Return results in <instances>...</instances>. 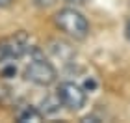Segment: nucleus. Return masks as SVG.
Instances as JSON below:
<instances>
[{
    "label": "nucleus",
    "mask_w": 130,
    "mask_h": 123,
    "mask_svg": "<svg viewBox=\"0 0 130 123\" xmlns=\"http://www.w3.org/2000/svg\"><path fill=\"white\" fill-rule=\"evenodd\" d=\"M30 54L34 58L30 60V63L24 69V78L28 82H32V84H35V86H43V88L54 84L56 78H58L56 67L45 56H41L39 49H32Z\"/></svg>",
    "instance_id": "obj_1"
},
{
    "label": "nucleus",
    "mask_w": 130,
    "mask_h": 123,
    "mask_svg": "<svg viewBox=\"0 0 130 123\" xmlns=\"http://www.w3.org/2000/svg\"><path fill=\"white\" fill-rule=\"evenodd\" d=\"M67 4H71V6H82V4H86L87 0H65Z\"/></svg>",
    "instance_id": "obj_12"
},
{
    "label": "nucleus",
    "mask_w": 130,
    "mask_h": 123,
    "mask_svg": "<svg viewBox=\"0 0 130 123\" xmlns=\"http://www.w3.org/2000/svg\"><path fill=\"white\" fill-rule=\"evenodd\" d=\"M82 121H84V123H95V121H100V118H99V116H95V114H89V116H86V118H82Z\"/></svg>",
    "instance_id": "obj_10"
},
{
    "label": "nucleus",
    "mask_w": 130,
    "mask_h": 123,
    "mask_svg": "<svg viewBox=\"0 0 130 123\" xmlns=\"http://www.w3.org/2000/svg\"><path fill=\"white\" fill-rule=\"evenodd\" d=\"M56 93H58V97H60L61 104L67 110H71V112H78L87 103V90L82 88L80 84H76V82H71V80L61 82V84L58 86Z\"/></svg>",
    "instance_id": "obj_4"
},
{
    "label": "nucleus",
    "mask_w": 130,
    "mask_h": 123,
    "mask_svg": "<svg viewBox=\"0 0 130 123\" xmlns=\"http://www.w3.org/2000/svg\"><path fill=\"white\" fill-rule=\"evenodd\" d=\"M34 2H35L37 8H48V6H52L56 2V0H34Z\"/></svg>",
    "instance_id": "obj_9"
},
{
    "label": "nucleus",
    "mask_w": 130,
    "mask_h": 123,
    "mask_svg": "<svg viewBox=\"0 0 130 123\" xmlns=\"http://www.w3.org/2000/svg\"><path fill=\"white\" fill-rule=\"evenodd\" d=\"M8 95H9V88L0 80V104H4V101L8 99Z\"/></svg>",
    "instance_id": "obj_8"
},
{
    "label": "nucleus",
    "mask_w": 130,
    "mask_h": 123,
    "mask_svg": "<svg viewBox=\"0 0 130 123\" xmlns=\"http://www.w3.org/2000/svg\"><path fill=\"white\" fill-rule=\"evenodd\" d=\"M11 2H13V0H0V8H8Z\"/></svg>",
    "instance_id": "obj_13"
},
{
    "label": "nucleus",
    "mask_w": 130,
    "mask_h": 123,
    "mask_svg": "<svg viewBox=\"0 0 130 123\" xmlns=\"http://www.w3.org/2000/svg\"><path fill=\"white\" fill-rule=\"evenodd\" d=\"M41 106H43V114H56V112H60V108L63 106L61 101H60V97H58V93L56 95H46L43 101H41Z\"/></svg>",
    "instance_id": "obj_7"
},
{
    "label": "nucleus",
    "mask_w": 130,
    "mask_h": 123,
    "mask_svg": "<svg viewBox=\"0 0 130 123\" xmlns=\"http://www.w3.org/2000/svg\"><path fill=\"white\" fill-rule=\"evenodd\" d=\"M125 37H126V41L130 43V19L126 21V24H125Z\"/></svg>",
    "instance_id": "obj_11"
},
{
    "label": "nucleus",
    "mask_w": 130,
    "mask_h": 123,
    "mask_svg": "<svg viewBox=\"0 0 130 123\" xmlns=\"http://www.w3.org/2000/svg\"><path fill=\"white\" fill-rule=\"evenodd\" d=\"M54 22L63 34L71 36L73 39H86L89 36V22L80 11H76L73 8H63L60 11H56Z\"/></svg>",
    "instance_id": "obj_2"
},
{
    "label": "nucleus",
    "mask_w": 130,
    "mask_h": 123,
    "mask_svg": "<svg viewBox=\"0 0 130 123\" xmlns=\"http://www.w3.org/2000/svg\"><path fill=\"white\" fill-rule=\"evenodd\" d=\"M43 110H39V108H35V106H24V108H21L19 112H17L15 116V119L19 121V123H39L41 119H43Z\"/></svg>",
    "instance_id": "obj_6"
},
{
    "label": "nucleus",
    "mask_w": 130,
    "mask_h": 123,
    "mask_svg": "<svg viewBox=\"0 0 130 123\" xmlns=\"http://www.w3.org/2000/svg\"><path fill=\"white\" fill-rule=\"evenodd\" d=\"M34 47H30V37L26 32H15L13 36L0 39V65L6 62H15L24 54H30Z\"/></svg>",
    "instance_id": "obj_3"
},
{
    "label": "nucleus",
    "mask_w": 130,
    "mask_h": 123,
    "mask_svg": "<svg viewBox=\"0 0 130 123\" xmlns=\"http://www.w3.org/2000/svg\"><path fill=\"white\" fill-rule=\"evenodd\" d=\"M50 52L54 54L56 58H60V60H71V58L74 56V49L71 47L67 41H61V39H52L50 41Z\"/></svg>",
    "instance_id": "obj_5"
}]
</instances>
